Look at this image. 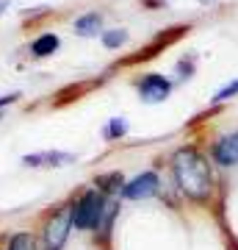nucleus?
Wrapping results in <instances>:
<instances>
[{
  "label": "nucleus",
  "mask_w": 238,
  "mask_h": 250,
  "mask_svg": "<svg viewBox=\"0 0 238 250\" xmlns=\"http://www.w3.org/2000/svg\"><path fill=\"white\" fill-rule=\"evenodd\" d=\"M172 170H175V181L185 197L205 200L211 195V187H213L211 164H208V159L200 150H194V147L177 150L175 159H172Z\"/></svg>",
  "instance_id": "nucleus-1"
},
{
  "label": "nucleus",
  "mask_w": 238,
  "mask_h": 250,
  "mask_svg": "<svg viewBox=\"0 0 238 250\" xmlns=\"http://www.w3.org/2000/svg\"><path fill=\"white\" fill-rule=\"evenodd\" d=\"M103 214H106V197L100 195L97 189H92V192H86V195L78 200V206L72 208V225H75V228H83V231L100 228Z\"/></svg>",
  "instance_id": "nucleus-2"
},
{
  "label": "nucleus",
  "mask_w": 238,
  "mask_h": 250,
  "mask_svg": "<svg viewBox=\"0 0 238 250\" xmlns=\"http://www.w3.org/2000/svg\"><path fill=\"white\" fill-rule=\"evenodd\" d=\"M70 228H72V208H61L58 214H53V220L44 228L47 250H61L67 236H70Z\"/></svg>",
  "instance_id": "nucleus-3"
},
{
  "label": "nucleus",
  "mask_w": 238,
  "mask_h": 250,
  "mask_svg": "<svg viewBox=\"0 0 238 250\" xmlns=\"http://www.w3.org/2000/svg\"><path fill=\"white\" fill-rule=\"evenodd\" d=\"M169 92H172V83H169L164 75H158V72H150V75H144V78L139 81V95H141V100H147V103H161V100H166Z\"/></svg>",
  "instance_id": "nucleus-4"
},
{
  "label": "nucleus",
  "mask_w": 238,
  "mask_h": 250,
  "mask_svg": "<svg viewBox=\"0 0 238 250\" xmlns=\"http://www.w3.org/2000/svg\"><path fill=\"white\" fill-rule=\"evenodd\" d=\"M155 192H158V175L155 172H141L130 184H125L122 189V195L128 200H144V197H152Z\"/></svg>",
  "instance_id": "nucleus-5"
},
{
  "label": "nucleus",
  "mask_w": 238,
  "mask_h": 250,
  "mask_svg": "<svg viewBox=\"0 0 238 250\" xmlns=\"http://www.w3.org/2000/svg\"><path fill=\"white\" fill-rule=\"evenodd\" d=\"M75 161L72 153H58V150H44V153H31L22 159V164L28 167H61V164H70Z\"/></svg>",
  "instance_id": "nucleus-6"
},
{
  "label": "nucleus",
  "mask_w": 238,
  "mask_h": 250,
  "mask_svg": "<svg viewBox=\"0 0 238 250\" xmlns=\"http://www.w3.org/2000/svg\"><path fill=\"white\" fill-rule=\"evenodd\" d=\"M213 159L219 161L221 167H233V164H238V134L219 139L216 147H213Z\"/></svg>",
  "instance_id": "nucleus-7"
},
{
  "label": "nucleus",
  "mask_w": 238,
  "mask_h": 250,
  "mask_svg": "<svg viewBox=\"0 0 238 250\" xmlns=\"http://www.w3.org/2000/svg\"><path fill=\"white\" fill-rule=\"evenodd\" d=\"M58 36L55 34H42L34 39V45H31V53L36 56V59H44V56H53L55 50H58Z\"/></svg>",
  "instance_id": "nucleus-8"
},
{
  "label": "nucleus",
  "mask_w": 238,
  "mask_h": 250,
  "mask_svg": "<svg viewBox=\"0 0 238 250\" xmlns=\"http://www.w3.org/2000/svg\"><path fill=\"white\" fill-rule=\"evenodd\" d=\"M100 25H103V17H100L97 11H89V14L75 20V31L80 36H94L100 31Z\"/></svg>",
  "instance_id": "nucleus-9"
},
{
  "label": "nucleus",
  "mask_w": 238,
  "mask_h": 250,
  "mask_svg": "<svg viewBox=\"0 0 238 250\" xmlns=\"http://www.w3.org/2000/svg\"><path fill=\"white\" fill-rule=\"evenodd\" d=\"M125 42H128V31H122V28H114V31H106V34H103V45H106L108 50H116V47H122Z\"/></svg>",
  "instance_id": "nucleus-10"
},
{
  "label": "nucleus",
  "mask_w": 238,
  "mask_h": 250,
  "mask_svg": "<svg viewBox=\"0 0 238 250\" xmlns=\"http://www.w3.org/2000/svg\"><path fill=\"white\" fill-rule=\"evenodd\" d=\"M103 134H106V139H119V136H125L128 134V120H125V117H114V120L106 125Z\"/></svg>",
  "instance_id": "nucleus-11"
},
{
  "label": "nucleus",
  "mask_w": 238,
  "mask_h": 250,
  "mask_svg": "<svg viewBox=\"0 0 238 250\" xmlns=\"http://www.w3.org/2000/svg\"><path fill=\"white\" fill-rule=\"evenodd\" d=\"M9 250H34V239H31V233H17V236L11 239Z\"/></svg>",
  "instance_id": "nucleus-12"
},
{
  "label": "nucleus",
  "mask_w": 238,
  "mask_h": 250,
  "mask_svg": "<svg viewBox=\"0 0 238 250\" xmlns=\"http://www.w3.org/2000/svg\"><path fill=\"white\" fill-rule=\"evenodd\" d=\"M233 95H238V81H233V83H224L216 95H213V103H221V100H230Z\"/></svg>",
  "instance_id": "nucleus-13"
},
{
  "label": "nucleus",
  "mask_w": 238,
  "mask_h": 250,
  "mask_svg": "<svg viewBox=\"0 0 238 250\" xmlns=\"http://www.w3.org/2000/svg\"><path fill=\"white\" fill-rule=\"evenodd\" d=\"M6 9H9V3H6V0H0V14H3Z\"/></svg>",
  "instance_id": "nucleus-14"
},
{
  "label": "nucleus",
  "mask_w": 238,
  "mask_h": 250,
  "mask_svg": "<svg viewBox=\"0 0 238 250\" xmlns=\"http://www.w3.org/2000/svg\"><path fill=\"white\" fill-rule=\"evenodd\" d=\"M200 3H202V6H208V3H213V0H200Z\"/></svg>",
  "instance_id": "nucleus-15"
}]
</instances>
